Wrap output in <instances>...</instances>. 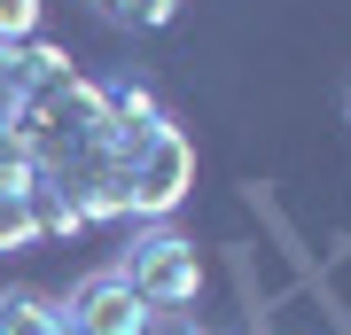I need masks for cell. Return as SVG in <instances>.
Masks as SVG:
<instances>
[{
    "mask_svg": "<svg viewBox=\"0 0 351 335\" xmlns=\"http://www.w3.org/2000/svg\"><path fill=\"white\" fill-rule=\"evenodd\" d=\"M110 172H117V211L125 219H164L180 211L195 179V149L172 125V110L133 86V78H110Z\"/></svg>",
    "mask_w": 351,
    "mask_h": 335,
    "instance_id": "1",
    "label": "cell"
},
{
    "mask_svg": "<svg viewBox=\"0 0 351 335\" xmlns=\"http://www.w3.org/2000/svg\"><path fill=\"white\" fill-rule=\"evenodd\" d=\"M117 273L133 281V297L149 304L156 320H172V312H188L203 297V258H195V242H180V234H141Z\"/></svg>",
    "mask_w": 351,
    "mask_h": 335,
    "instance_id": "2",
    "label": "cell"
},
{
    "mask_svg": "<svg viewBox=\"0 0 351 335\" xmlns=\"http://www.w3.org/2000/svg\"><path fill=\"white\" fill-rule=\"evenodd\" d=\"M55 312H63V335H149L156 327V312L133 297V281L117 273V265L110 273H86Z\"/></svg>",
    "mask_w": 351,
    "mask_h": 335,
    "instance_id": "3",
    "label": "cell"
},
{
    "mask_svg": "<svg viewBox=\"0 0 351 335\" xmlns=\"http://www.w3.org/2000/svg\"><path fill=\"white\" fill-rule=\"evenodd\" d=\"M0 335H63V312L16 288V297H0Z\"/></svg>",
    "mask_w": 351,
    "mask_h": 335,
    "instance_id": "4",
    "label": "cell"
},
{
    "mask_svg": "<svg viewBox=\"0 0 351 335\" xmlns=\"http://www.w3.org/2000/svg\"><path fill=\"white\" fill-rule=\"evenodd\" d=\"M39 16L47 0H0V47H39Z\"/></svg>",
    "mask_w": 351,
    "mask_h": 335,
    "instance_id": "5",
    "label": "cell"
},
{
    "mask_svg": "<svg viewBox=\"0 0 351 335\" xmlns=\"http://www.w3.org/2000/svg\"><path fill=\"white\" fill-rule=\"evenodd\" d=\"M172 8H180V0H101V16H110V24H133V32L172 24Z\"/></svg>",
    "mask_w": 351,
    "mask_h": 335,
    "instance_id": "6",
    "label": "cell"
}]
</instances>
